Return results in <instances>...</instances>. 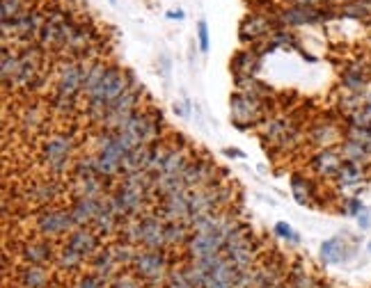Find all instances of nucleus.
<instances>
[{"label":"nucleus","instance_id":"f257e3e1","mask_svg":"<svg viewBox=\"0 0 371 288\" xmlns=\"http://www.w3.org/2000/svg\"><path fill=\"white\" fill-rule=\"evenodd\" d=\"M73 149H76V142H73V135H69V133H53V135L44 140L42 160L48 172L60 176L69 167H73Z\"/></svg>","mask_w":371,"mask_h":288},{"label":"nucleus","instance_id":"f03ea898","mask_svg":"<svg viewBox=\"0 0 371 288\" xmlns=\"http://www.w3.org/2000/svg\"><path fill=\"white\" fill-rule=\"evenodd\" d=\"M76 224H73V218L69 209H55V206H46L35 215V231L39 233V238H66Z\"/></svg>","mask_w":371,"mask_h":288},{"label":"nucleus","instance_id":"7ed1b4c3","mask_svg":"<svg viewBox=\"0 0 371 288\" xmlns=\"http://www.w3.org/2000/svg\"><path fill=\"white\" fill-rule=\"evenodd\" d=\"M168 265H170V258L165 254V249H143L138 254L136 263H133V272L143 279L145 284H152V286H165L163 279L168 277Z\"/></svg>","mask_w":371,"mask_h":288},{"label":"nucleus","instance_id":"20e7f679","mask_svg":"<svg viewBox=\"0 0 371 288\" xmlns=\"http://www.w3.org/2000/svg\"><path fill=\"white\" fill-rule=\"evenodd\" d=\"M328 19H330L328 10H323V7H314V5L305 3V0L278 10L280 28L282 26H314V23H321V21H328Z\"/></svg>","mask_w":371,"mask_h":288},{"label":"nucleus","instance_id":"39448f33","mask_svg":"<svg viewBox=\"0 0 371 288\" xmlns=\"http://www.w3.org/2000/svg\"><path fill=\"white\" fill-rule=\"evenodd\" d=\"M355 242L358 238H351V236H332V238L321 242V249H318V258H321L323 265H339L355 258Z\"/></svg>","mask_w":371,"mask_h":288},{"label":"nucleus","instance_id":"423d86ee","mask_svg":"<svg viewBox=\"0 0 371 288\" xmlns=\"http://www.w3.org/2000/svg\"><path fill=\"white\" fill-rule=\"evenodd\" d=\"M220 169L213 165L209 158H195L190 160V165L186 167L183 172V181H186V188H209L213 183H222L218 181V174Z\"/></svg>","mask_w":371,"mask_h":288},{"label":"nucleus","instance_id":"0eeeda50","mask_svg":"<svg viewBox=\"0 0 371 288\" xmlns=\"http://www.w3.org/2000/svg\"><path fill=\"white\" fill-rule=\"evenodd\" d=\"M55 249L51 245V240L46 238H35V240H26L24 245L19 247V258L21 263L28 265H51L55 263Z\"/></svg>","mask_w":371,"mask_h":288},{"label":"nucleus","instance_id":"6e6552de","mask_svg":"<svg viewBox=\"0 0 371 288\" xmlns=\"http://www.w3.org/2000/svg\"><path fill=\"white\" fill-rule=\"evenodd\" d=\"M225 247H227V238H225V236H220V233H192L188 245H186L190 261L211 256V254H220Z\"/></svg>","mask_w":371,"mask_h":288},{"label":"nucleus","instance_id":"1a4fd4ad","mask_svg":"<svg viewBox=\"0 0 371 288\" xmlns=\"http://www.w3.org/2000/svg\"><path fill=\"white\" fill-rule=\"evenodd\" d=\"M64 245H69L71 249H76L78 254H83L85 258H92L101 249V236L90 227H76L73 231L64 238Z\"/></svg>","mask_w":371,"mask_h":288},{"label":"nucleus","instance_id":"9d476101","mask_svg":"<svg viewBox=\"0 0 371 288\" xmlns=\"http://www.w3.org/2000/svg\"><path fill=\"white\" fill-rule=\"evenodd\" d=\"M143 249H165V220L156 213H145L143 215Z\"/></svg>","mask_w":371,"mask_h":288},{"label":"nucleus","instance_id":"9b49d317","mask_svg":"<svg viewBox=\"0 0 371 288\" xmlns=\"http://www.w3.org/2000/svg\"><path fill=\"white\" fill-rule=\"evenodd\" d=\"M19 288H51V272L46 265H28L21 263L17 268Z\"/></svg>","mask_w":371,"mask_h":288},{"label":"nucleus","instance_id":"f8f14e48","mask_svg":"<svg viewBox=\"0 0 371 288\" xmlns=\"http://www.w3.org/2000/svg\"><path fill=\"white\" fill-rule=\"evenodd\" d=\"M60 192H62V183H57L55 179H42V181H35L33 186L26 190V199L46 209V206H51L60 197Z\"/></svg>","mask_w":371,"mask_h":288},{"label":"nucleus","instance_id":"ddd939ff","mask_svg":"<svg viewBox=\"0 0 371 288\" xmlns=\"http://www.w3.org/2000/svg\"><path fill=\"white\" fill-rule=\"evenodd\" d=\"M341 165H344V158H341L339 149H321L309 160V167L323 179H335Z\"/></svg>","mask_w":371,"mask_h":288},{"label":"nucleus","instance_id":"4468645a","mask_svg":"<svg viewBox=\"0 0 371 288\" xmlns=\"http://www.w3.org/2000/svg\"><path fill=\"white\" fill-rule=\"evenodd\" d=\"M106 199V197H103ZM103 199H90V197H73L71 199V206H69V213L73 218V224L76 227H87L94 222L96 213L101 209V202Z\"/></svg>","mask_w":371,"mask_h":288},{"label":"nucleus","instance_id":"2eb2a0df","mask_svg":"<svg viewBox=\"0 0 371 288\" xmlns=\"http://www.w3.org/2000/svg\"><path fill=\"white\" fill-rule=\"evenodd\" d=\"M90 270L94 272V275L103 277L106 282H113V279L122 272L120 263L115 261L113 252H110V247H101L99 252L90 258Z\"/></svg>","mask_w":371,"mask_h":288},{"label":"nucleus","instance_id":"dca6fc26","mask_svg":"<svg viewBox=\"0 0 371 288\" xmlns=\"http://www.w3.org/2000/svg\"><path fill=\"white\" fill-rule=\"evenodd\" d=\"M120 227H122V220L115 215V211L108 206V197L101 202V209L96 213L94 222H92V229L96 233L101 236V238H108V236L113 233H120Z\"/></svg>","mask_w":371,"mask_h":288},{"label":"nucleus","instance_id":"f3484780","mask_svg":"<svg viewBox=\"0 0 371 288\" xmlns=\"http://www.w3.org/2000/svg\"><path fill=\"white\" fill-rule=\"evenodd\" d=\"M337 186L341 190H353V188H358L362 181L367 179V169L362 162H351V160H344V165L339 167V172H337Z\"/></svg>","mask_w":371,"mask_h":288},{"label":"nucleus","instance_id":"a211bd4d","mask_svg":"<svg viewBox=\"0 0 371 288\" xmlns=\"http://www.w3.org/2000/svg\"><path fill=\"white\" fill-rule=\"evenodd\" d=\"M19 64H21V55L14 53V48L3 46V50H0V66H3L0 69V78H3L5 90L14 87V80L19 76Z\"/></svg>","mask_w":371,"mask_h":288},{"label":"nucleus","instance_id":"6ab92c4d","mask_svg":"<svg viewBox=\"0 0 371 288\" xmlns=\"http://www.w3.org/2000/svg\"><path fill=\"white\" fill-rule=\"evenodd\" d=\"M262 69V57H259L255 50H239L232 57V71L234 76H255V73Z\"/></svg>","mask_w":371,"mask_h":288},{"label":"nucleus","instance_id":"aec40b11","mask_svg":"<svg viewBox=\"0 0 371 288\" xmlns=\"http://www.w3.org/2000/svg\"><path fill=\"white\" fill-rule=\"evenodd\" d=\"M339 137H344V133H339V128L330 122L314 124V128L309 131V142L323 146V149H330L332 144H337Z\"/></svg>","mask_w":371,"mask_h":288},{"label":"nucleus","instance_id":"412c9836","mask_svg":"<svg viewBox=\"0 0 371 288\" xmlns=\"http://www.w3.org/2000/svg\"><path fill=\"white\" fill-rule=\"evenodd\" d=\"M287 286L289 288H318V279L311 275L309 268L296 263L293 268H289L287 275Z\"/></svg>","mask_w":371,"mask_h":288},{"label":"nucleus","instance_id":"4be33fe9","mask_svg":"<svg viewBox=\"0 0 371 288\" xmlns=\"http://www.w3.org/2000/svg\"><path fill=\"white\" fill-rule=\"evenodd\" d=\"M291 195L296 197V202L302 204V206H309L311 204V197L316 195V188L307 176L302 174H293L291 176Z\"/></svg>","mask_w":371,"mask_h":288},{"label":"nucleus","instance_id":"5701e85b","mask_svg":"<svg viewBox=\"0 0 371 288\" xmlns=\"http://www.w3.org/2000/svg\"><path fill=\"white\" fill-rule=\"evenodd\" d=\"M110 252H113L115 261L120 263V268H133L140 249L138 245H131V242H126V240H117L115 245H110Z\"/></svg>","mask_w":371,"mask_h":288},{"label":"nucleus","instance_id":"b1692460","mask_svg":"<svg viewBox=\"0 0 371 288\" xmlns=\"http://www.w3.org/2000/svg\"><path fill=\"white\" fill-rule=\"evenodd\" d=\"M190 227L186 222H165V242L168 247H179V245H188L190 240Z\"/></svg>","mask_w":371,"mask_h":288},{"label":"nucleus","instance_id":"393cba45","mask_svg":"<svg viewBox=\"0 0 371 288\" xmlns=\"http://www.w3.org/2000/svg\"><path fill=\"white\" fill-rule=\"evenodd\" d=\"M168 153H170V146L163 144V140H161V142L152 144L150 162H147V169H145V172H150V174L154 176V179H156V176H161V174H163V169H165Z\"/></svg>","mask_w":371,"mask_h":288},{"label":"nucleus","instance_id":"a878e982","mask_svg":"<svg viewBox=\"0 0 371 288\" xmlns=\"http://www.w3.org/2000/svg\"><path fill=\"white\" fill-rule=\"evenodd\" d=\"M83 263H85V256L78 254L76 249H71L69 245H62L60 252L55 254V265L60 270H66V272L83 268Z\"/></svg>","mask_w":371,"mask_h":288},{"label":"nucleus","instance_id":"bb28decb","mask_svg":"<svg viewBox=\"0 0 371 288\" xmlns=\"http://www.w3.org/2000/svg\"><path fill=\"white\" fill-rule=\"evenodd\" d=\"M51 108H53V113H57V115L71 117V115L78 110V101H76V96L55 92V94H53V99H51Z\"/></svg>","mask_w":371,"mask_h":288},{"label":"nucleus","instance_id":"cd10ccee","mask_svg":"<svg viewBox=\"0 0 371 288\" xmlns=\"http://www.w3.org/2000/svg\"><path fill=\"white\" fill-rule=\"evenodd\" d=\"M44 124H46V115H44V110L37 106L26 108L24 115H21V126L26 131H42Z\"/></svg>","mask_w":371,"mask_h":288},{"label":"nucleus","instance_id":"c85d7f7f","mask_svg":"<svg viewBox=\"0 0 371 288\" xmlns=\"http://www.w3.org/2000/svg\"><path fill=\"white\" fill-rule=\"evenodd\" d=\"M73 179H96L99 172H96V158L94 156H83L73 162L71 167Z\"/></svg>","mask_w":371,"mask_h":288},{"label":"nucleus","instance_id":"c756f323","mask_svg":"<svg viewBox=\"0 0 371 288\" xmlns=\"http://www.w3.org/2000/svg\"><path fill=\"white\" fill-rule=\"evenodd\" d=\"M110 288H145V282L140 279L136 272H126L122 270L113 282H110Z\"/></svg>","mask_w":371,"mask_h":288},{"label":"nucleus","instance_id":"7c9ffc66","mask_svg":"<svg viewBox=\"0 0 371 288\" xmlns=\"http://www.w3.org/2000/svg\"><path fill=\"white\" fill-rule=\"evenodd\" d=\"M110 282H106L103 277L94 275V272H85V275H78V279L73 282V288H108Z\"/></svg>","mask_w":371,"mask_h":288},{"label":"nucleus","instance_id":"2f4dec72","mask_svg":"<svg viewBox=\"0 0 371 288\" xmlns=\"http://www.w3.org/2000/svg\"><path fill=\"white\" fill-rule=\"evenodd\" d=\"M273 233H275L278 238H282V240L291 242V245H298V242H300L298 231H296V229L291 224H287V222H278L275 227H273Z\"/></svg>","mask_w":371,"mask_h":288},{"label":"nucleus","instance_id":"473e14b6","mask_svg":"<svg viewBox=\"0 0 371 288\" xmlns=\"http://www.w3.org/2000/svg\"><path fill=\"white\" fill-rule=\"evenodd\" d=\"M344 140H351V142H371V128L346 126L344 128Z\"/></svg>","mask_w":371,"mask_h":288},{"label":"nucleus","instance_id":"72a5a7b5","mask_svg":"<svg viewBox=\"0 0 371 288\" xmlns=\"http://www.w3.org/2000/svg\"><path fill=\"white\" fill-rule=\"evenodd\" d=\"M197 41H199V50L209 53L211 41H209V23L206 21H197Z\"/></svg>","mask_w":371,"mask_h":288},{"label":"nucleus","instance_id":"f704fd0d","mask_svg":"<svg viewBox=\"0 0 371 288\" xmlns=\"http://www.w3.org/2000/svg\"><path fill=\"white\" fill-rule=\"evenodd\" d=\"M362 211H365V204H362L360 197H348L344 202V213H346V215L358 218Z\"/></svg>","mask_w":371,"mask_h":288},{"label":"nucleus","instance_id":"c9c22d12","mask_svg":"<svg viewBox=\"0 0 371 288\" xmlns=\"http://www.w3.org/2000/svg\"><path fill=\"white\" fill-rule=\"evenodd\" d=\"M355 220H358V227L362 229V231H367V229L371 227V213L365 209V211H362L360 213V215L358 218H355Z\"/></svg>","mask_w":371,"mask_h":288},{"label":"nucleus","instance_id":"e433bc0d","mask_svg":"<svg viewBox=\"0 0 371 288\" xmlns=\"http://www.w3.org/2000/svg\"><path fill=\"white\" fill-rule=\"evenodd\" d=\"M222 153H225V156L227 158H246V153H243V151H239V149H232V146H227V149L225 151H222Z\"/></svg>","mask_w":371,"mask_h":288},{"label":"nucleus","instance_id":"4c0bfd02","mask_svg":"<svg viewBox=\"0 0 371 288\" xmlns=\"http://www.w3.org/2000/svg\"><path fill=\"white\" fill-rule=\"evenodd\" d=\"M174 113L177 115H179V117H186V115H188V103H174Z\"/></svg>","mask_w":371,"mask_h":288},{"label":"nucleus","instance_id":"58836bf2","mask_svg":"<svg viewBox=\"0 0 371 288\" xmlns=\"http://www.w3.org/2000/svg\"><path fill=\"white\" fill-rule=\"evenodd\" d=\"M168 19H172V21H183V19H186V14H183V10H170V12H168Z\"/></svg>","mask_w":371,"mask_h":288},{"label":"nucleus","instance_id":"ea45409f","mask_svg":"<svg viewBox=\"0 0 371 288\" xmlns=\"http://www.w3.org/2000/svg\"><path fill=\"white\" fill-rule=\"evenodd\" d=\"M365 106H369V108H371V90L365 94Z\"/></svg>","mask_w":371,"mask_h":288},{"label":"nucleus","instance_id":"a19ab883","mask_svg":"<svg viewBox=\"0 0 371 288\" xmlns=\"http://www.w3.org/2000/svg\"><path fill=\"white\" fill-rule=\"evenodd\" d=\"M269 288H289V286H287V282H284V284H275V286H269Z\"/></svg>","mask_w":371,"mask_h":288},{"label":"nucleus","instance_id":"79ce46f5","mask_svg":"<svg viewBox=\"0 0 371 288\" xmlns=\"http://www.w3.org/2000/svg\"><path fill=\"white\" fill-rule=\"evenodd\" d=\"M367 252H369V254H371V240H369V242H367Z\"/></svg>","mask_w":371,"mask_h":288},{"label":"nucleus","instance_id":"37998d69","mask_svg":"<svg viewBox=\"0 0 371 288\" xmlns=\"http://www.w3.org/2000/svg\"><path fill=\"white\" fill-rule=\"evenodd\" d=\"M108 3H110V5H117V0H108Z\"/></svg>","mask_w":371,"mask_h":288},{"label":"nucleus","instance_id":"c03bdc74","mask_svg":"<svg viewBox=\"0 0 371 288\" xmlns=\"http://www.w3.org/2000/svg\"><path fill=\"white\" fill-rule=\"evenodd\" d=\"M369 66H371V62H369Z\"/></svg>","mask_w":371,"mask_h":288}]
</instances>
